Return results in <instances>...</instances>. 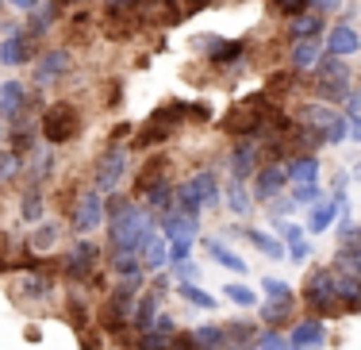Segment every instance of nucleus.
Returning <instances> with one entry per match:
<instances>
[{
  "mask_svg": "<svg viewBox=\"0 0 361 350\" xmlns=\"http://www.w3.org/2000/svg\"><path fill=\"white\" fill-rule=\"evenodd\" d=\"M104 216H111V251L116 254H135L158 235V219L142 204H131L127 196L104 200Z\"/></svg>",
  "mask_w": 361,
  "mask_h": 350,
  "instance_id": "f257e3e1",
  "label": "nucleus"
},
{
  "mask_svg": "<svg viewBox=\"0 0 361 350\" xmlns=\"http://www.w3.org/2000/svg\"><path fill=\"white\" fill-rule=\"evenodd\" d=\"M273 104L265 92H254V97H246L243 104H235L227 116H223V135H231V139H257V135L265 131V119H269Z\"/></svg>",
  "mask_w": 361,
  "mask_h": 350,
  "instance_id": "f03ea898",
  "label": "nucleus"
},
{
  "mask_svg": "<svg viewBox=\"0 0 361 350\" xmlns=\"http://www.w3.org/2000/svg\"><path fill=\"white\" fill-rule=\"evenodd\" d=\"M39 131L47 139V147H66V143H73L81 135V112L73 104H66V100H58V104H50L42 112Z\"/></svg>",
  "mask_w": 361,
  "mask_h": 350,
  "instance_id": "7ed1b4c3",
  "label": "nucleus"
},
{
  "mask_svg": "<svg viewBox=\"0 0 361 350\" xmlns=\"http://www.w3.org/2000/svg\"><path fill=\"white\" fill-rule=\"evenodd\" d=\"M304 304L312 308L319 320L326 315H338V285H334V270H315L312 277L304 281Z\"/></svg>",
  "mask_w": 361,
  "mask_h": 350,
  "instance_id": "20e7f679",
  "label": "nucleus"
},
{
  "mask_svg": "<svg viewBox=\"0 0 361 350\" xmlns=\"http://www.w3.org/2000/svg\"><path fill=\"white\" fill-rule=\"evenodd\" d=\"M97 266H100V246L92 239H77L62 258V277L73 281V285H85V281H92Z\"/></svg>",
  "mask_w": 361,
  "mask_h": 350,
  "instance_id": "39448f33",
  "label": "nucleus"
},
{
  "mask_svg": "<svg viewBox=\"0 0 361 350\" xmlns=\"http://www.w3.org/2000/svg\"><path fill=\"white\" fill-rule=\"evenodd\" d=\"M123 174H127V150L108 147L104 155L97 158V166H92V185H97V193H116L119 181H123Z\"/></svg>",
  "mask_w": 361,
  "mask_h": 350,
  "instance_id": "423d86ee",
  "label": "nucleus"
},
{
  "mask_svg": "<svg viewBox=\"0 0 361 350\" xmlns=\"http://www.w3.org/2000/svg\"><path fill=\"white\" fill-rule=\"evenodd\" d=\"M100 224H104V200H100V193H81L70 204V227L77 235H92Z\"/></svg>",
  "mask_w": 361,
  "mask_h": 350,
  "instance_id": "0eeeda50",
  "label": "nucleus"
},
{
  "mask_svg": "<svg viewBox=\"0 0 361 350\" xmlns=\"http://www.w3.org/2000/svg\"><path fill=\"white\" fill-rule=\"evenodd\" d=\"M338 116H342V112H334V108L323 104V100H315V104H300V108H296V123L304 127V131L319 135V139H326V131L338 123Z\"/></svg>",
  "mask_w": 361,
  "mask_h": 350,
  "instance_id": "6e6552de",
  "label": "nucleus"
},
{
  "mask_svg": "<svg viewBox=\"0 0 361 350\" xmlns=\"http://www.w3.org/2000/svg\"><path fill=\"white\" fill-rule=\"evenodd\" d=\"M326 343V323L319 315H307V320H300L296 327H292L288 335V346L292 350H319Z\"/></svg>",
  "mask_w": 361,
  "mask_h": 350,
  "instance_id": "1a4fd4ad",
  "label": "nucleus"
},
{
  "mask_svg": "<svg viewBox=\"0 0 361 350\" xmlns=\"http://www.w3.org/2000/svg\"><path fill=\"white\" fill-rule=\"evenodd\" d=\"M70 66H73V58H70V50H47L42 54V62L35 66V85L39 89H47V85H54L58 78H66L70 73Z\"/></svg>",
  "mask_w": 361,
  "mask_h": 350,
  "instance_id": "9d476101",
  "label": "nucleus"
},
{
  "mask_svg": "<svg viewBox=\"0 0 361 350\" xmlns=\"http://www.w3.org/2000/svg\"><path fill=\"white\" fill-rule=\"evenodd\" d=\"M166 239H173V243H192L196 231H200V216H188V212H166V216L158 219Z\"/></svg>",
  "mask_w": 361,
  "mask_h": 350,
  "instance_id": "9b49d317",
  "label": "nucleus"
},
{
  "mask_svg": "<svg viewBox=\"0 0 361 350\" xmlns=\"http://www.w3.org/2000/svg\"><path fill=\"white\" fill-rule=\"evenodd\" d=\"M257 158H262V143H254V139L238 143L235 155H231V174H235V181H246V177L257 174Z\"/></svg>",
  "mask_w": 361,
  "mask_h": 350,
  "instance_id": "f8f14e48",
  "label": "nucleus"
},
{
  "mask_svg": "<svg viewBox=\"0 0 361 350\" xmlns=\"http://www.w3.org/2000/svg\"><path fill=\"white\" fill-rule=\"evenodd\" d=\"M23 112H27V85L23 81H4L0 85V116L20 119Z\"/></svg>",
  "mask_w": 361,
  "mask_h": 350,
  "instance_id": "ddd939ff",
  "label": "nucleus"
},
{
  "mask_svg": "<svg viewBox=\"0 0 361 350\" xmlns=\"http://www.w3.org/2000/svg\"><path fill=\"white\" fill-rule=\"evenodd\" d=\"M257 181H254V193L262 196V200H273L281 189L288 185V166H262L257 169Z\"/></svg>",
  "mask_w": 361,
  "mask_h": 350,
  "instance_id": "4468645a",
  "label": "nucleus"
},
{
  "mask_svg": "<svg viewBox=\"0 0 361 350\" xmlns=\"http://www.w3.org/2000/svg\"><path fill=\"white\" fill-rule=\"evenodd\" d=\"M16 296H20V301H31V304H47L50 296H54V281H50L47 273H27V277L16 285Z\"/></svg>",
  "mask_w": 361,
  "mask_h": 350,
  "instance_id": "2eb2a0df",
  "label": "nucleus"
},
{
  "mask_svg": "<svg viewBox=\"0 0 361 350\" xmlns=\"http://www.w3.org/2000/svg\"><path fill=\"white\" fill-rule=\"evenodd\" d=\"M326 50H331L334 58H350V54L361 50V35L350 28V23H334L331 35H326Z\"/></svg>",
  "mask_w": 361,
  "mask_h": 350,
  "instance_id": "dca6fc26",
  "label": "nucleus"
},
{
  "mask_svg": "<svg viewBox=\"0 0 361 350\" xmlns=\"http://www.w3.org/2000/svg\"><path fill=\"white\" fill-rule=\"evenodd\" d=\"M158 308H161V293H158V289L139 296V304H135V315H131V331H135V335H146V331L154 327V320H158Z\"/></svg>",
  "mask_w": 361,
  "mask_h": 350,
  "instance_id": "f3484780",
  "label": "nucleus"
},
{
  "mask_svg": "<svg viewBox=\"0 0 361 350\" xmlns=\"http://www.w3.org/2000/svg\"><path fill=\"white\" fill-rule=\"evenodd\" d=\"M257 335H262V327H257V323H246V320L223 323V339H227V350H250V346L257 343Z\"/></svg>",
  "mask_w": 361,
  "mask_h": 350,
  "instance_id": "a211bd4d",
  "label": "nucleus"
},
{
  "mask_svg": "<svg viewBox=\"0 0 361 350\" xmlns=\"http://www.w3.org/2000/svg\"><path fill=\"white\" fill-rule=\"evenodd\" d=\"M334 285H338V308L357 315L361 312V277H350V273H334Z\"/></svg>",
  "mask_w": 361,
  "mask_h": 350,
  "instance_id": "6ab92c4d",
  "label": "nucleus"
},
{
  "mask_svg": "<svg viewBox=\"0 0 361 350\" xmlns=\"http://www.w3.org/2000/svg\"><path fill=\"white\" fill-rule=\"evenodd\" d=\"M173 189H177L173 181H158L150 193H146V204H142V208L150 212L154 219H161L166 212H173Z\"/></svg>",
  "mask_w": 361,
  "mask_h": 350,
  "instance_id": "aec40b11",
  "label": "nucleus"
},
{
  "mask_svg": "<svg viewBox=\"0 0 361 350\" xmlns=\"http://www.w3.org/2000/svg\"><path fill=\"white\" fill-rule=\"evenodd\" d=\"M342 208H346V196H342V193L334 196V200H323L319 208L312 212V219H307V231H312V235L326 231V227H331L334 219H338V212H342Z\"/></svg>",
  "mask_w": 361,
  "mask_h": 350,
  "instance_id": "412c9836",
  "label": "nucleus"
},
{
  "mask_svg": "<svg viewBox=\"0 0 361 350\" xmlns=\"http://www.w3.org/2000/svg\"><path fill=\"white\" fill-rule=\"evenodd\" d=\"M169 166H173V162H169L166 155H161V158H150V162H146V166L139 169V181H135V189L146 196L158 181H169V177H166V169H169Z\"/></svg>",
  "mask_w": 361,
  "mask_h": 350,
  "instance_id": "4be33fe9",
  "label": "nucleus"
},
{
  "mask_svg": "<svg viewBox=\"0 0 361 350\" xmlns=\"http://www.w3.org/2000/svg\"><path fill=\"white\" fill-rule=\"evenodd\" d=\"M334 273L361 277V239L357 243H338V251H334Z\"/></svg>",
  "mask_w": 361,
  "mask_h": 350,
  "instance_id": "5701e85b",
  "label": "nucleus"
},
{
  "mask_svg": "<svg viewBox=\"0 0 361 350\" xmlns=\"http://www.w3.org/2000/svg\"><path fill=\"white\" fill-rule=\"evenodd\" d=\"M292 308H296V296H281V301H265L262 304V323L277 331L281 323L292 320Z\"/></svg>",
  "mask_w": 361,
  "mask_h": 350,
  "instance_id": "b1692460",
  "label": "nucleus"
},
{
  "mask_svg": "<svg viewBox=\"0 0 361 350\" xmlns=\"http://www.w3.org/2000/svg\"><path fill=\"white\" fill-rule=\"evenodd\" d=\"M192 185H196V196H200V208H216L219 196H223L216 174H212V169H200V174H192Z\"/></svg>",
  "mask_w": 361,
  "mask_h": 350,
  "instance_id": "393cba45",
  "label": "nucleus"
},
{
  "mask_svg": "<svg viewBox=\"0 0 361 350\" xmlns=\"http://www.w3.org/2000/svg\"><path fill=\"white\" fill-rule=\"evenodd\" d=\"M31 58V50H27V35H8L4 42H0V66H23Z\"/></svg>",
  "mask_w": 361,
  "mask_h": 350,
  "instance_id": "a878e982",
  "label": "nucleus"
},
{
  "mask_svg": "<svg viewBox=\"0 0 361 350\" xmlns=\"http://www.w3.org/2000/svg\"><path fill=\"white\" fill-rule=\"evenodd\" d=\"M111 273H116V281H123V285H139L142 262L135 258V254H111Z\"/></svg>",
  "mask_w": 361,
  "mask_h": 350,
  "instance_id": "bb28decb",
  "label": "nucleus"
},
{
  "mask_svg": "<svg viewBox=\"0 0 361 350\" xmlns=\"http://www.w3.org/2000/svg\"><path fill=\"white\" fill-rule=\"evenodd\" d=\"M315 177H319V158L315 155H296L288 166V181L296 185H315Z\"/></svg>",
  "mask_w": 361,
  "mask_h": 350,
  "instance_id": "cd10ccee",
  "label": "nucleus"
},
{
  "mask_svg": "<svg viewBox=\"0 0 361 350\" xmlns=\"http://www.w3.org/2000/svg\"><path fill=\"white\" fill-rule=\"evenodd\" d=\"M208 254H212V262H219L223 270H235V273H246V270H250V266L243 262V254H235L227 243H223V239H208Z\"/></svg>",
  "mask_w": 361,
  "mask_h": 350,
  "instance_id": "c85d7f7f",
  "label": "nucleus"
},
{
  "mask_svg": "<svg viewBox=\"0 0 361 350\" xmlns=\"http://www.w3.org/2000/svg\"><path fill=\"white\" fill-rule=\"evenodd\" d=\"M192 343L200 350H227V339H223V323H200V327L188 331Z\"/></svg>",
  "mask_w": 361,
  "mask_h": 350,
  "instance_id": "c756f323",
  "label": "nucleus"
},
{
  "mask_svg": "<svg viewBox=\"0 0 361 350\" xmlns=\"http://www.w3.org/2000/svg\"><path fill=\"white\" fill-rule=\"evenodd\" d=\"M288 58H292V70H312V66H319V42L315 39L292 42Z\"/></svg>",
  "mask_w": 361,
  "mask_h": 350,
  "instance_id": "7c9ffc66",
  "label": "nucleus"
},
{
  "mask_svg": "<svg viewBox=\"0 0 361 350\" xmlns=\"http://www.w3.org/2000/svg\"><path fill=\"white\" fill-rule=\"evenodd\" d=\"M319 28H323L319 16H315V12H304V16H296V20L288 23V39H292V42L315 39V35H319Z\"/></svg>",
  "mask_w": 361,
  "mask_h": 350,
  "instance_id": "2f4dec72",
  "label": "nucleus"
},
{
  "mask_svg": "<svg viewBox=\"0 0 361 350\" xmlns=\"http://www.w3.org/2000/svg\"><path fill=\"white\" fill-rule=\"evenodd\" d=\"M243 239H246L250 246H257V251H262L265 258H281V254H285V246H281L277 239H273V235H265V231H257V227H246Z\"/></svg>",
  "mask_w": 361,
  "mask_h": 350,
  "instance_id": "473e14b6",
  "label": "nucleus"
},
{
  "mask_svg": "<svg viewBox=\"0 0 361 350\" xmlns=\"http://www.w3.org/2000/svg\"><path fill=\"white\" fill-rule=\"evenodd\" d=\"M285 243H288V258L292 262H304L307 254H312V243L304 239V227H296V224H285Z\"/></svg>",
  "mask_w": 361,
  "mask_h": 350,
  "instance_id": "72a5a7b5",
  "label": "nucleus"
},
{
  "mask_svg": "<svg viewBox=\"0 0 361 350\" xmlns=\"http://www.w3.org/2000/svg\"><path fill=\"white\" fill-rule=\"evenodd\" d=\"M223 200H227V208L235 212V216H246V212L254 208V204H250V193L243 189V181H231L227 189H223Z\"/></svg>",
  "mask_w": 361,
  "mask_h": 350,
  "instance_id": "f704fd0d",
  "label": "nucleus"
},
{
  "mask_svg": "<svg viewBox=\"0 0 361 350\" xmlns=\"http://www.w3.org/2000/svg\"><path fill=\"white\" fill-rule=\"evenodd\" d=\"M142 254H146V270H150V273H158V270H161V266H166V262H169L166 239H161V235H154L150 243L142 246Z\"/></svg>",
  "mask_w": 361,
  "mask_h": 350,
  "instance_id": "c9c22d12",
  "label": "nucleus"
},
{
  "mask_svg": "<svg viewBox=\"0 0 361 350\" xmlns=\"http://www.w3.org/2000/svg\"><path fill=\"white\" fill-rule=\"evenodd\" d=\"M66 315H70V323H73L77 335H81V331L89 327V308H85V296H81V293L66 296Z\"/></svg>",
  "mask_w": 361,
  "mask_h": 350,
  "instance_id": "e433bc0d",
  "label": "nucleus"
},
{
  "mask_svg": "<svg viewBox=\"0 0 361 350\" xmlns=\"http://www.w3.org/2000/svg\"><path fill=\"white\" fill-rule=\"evenodd\" d=\"M20 216L27 219V224H39V219H42V196H39V189H27V193H23Z\"/></svg>",
  "mask_w": 361,
  "mask_h": 350,
  "instance_id": "4c0bfd02",
  "label": "nucleus"
},
{
  "mask_svg": "<svg viewBox=\"0 0 361 350\" xmlns=\"http://www.w3.org/2000/svg\"><path fill=\"white\" fill-rule=\"evenodd\" d=\"M177 293L185 296V301L192 304V308H216V296H212V293H204L200 285H177Z\"/></svg>",
  "mask_w": 361,
  "mask_h": 350,
  "instance_id": "58836bf2",
  "label": "nucleus"
},
{
  "mask_svg": "<svg viewBox=\"0 0 361 350\" xmlns=\"http://www.w3.org/2000/svg\"><path fill=\"white\" fill-rule=\"evenodd\" d=\"M16 174H23V158L16 150H0V185H8Z\"/></svg>",
  "mask_w": 361,
  "mask_h": 350,
  "instance_id": "ea45409f",
  "label": "nucleus"
},
{
  "mask_svg": "<svg viewBox=\"0 0 361 350\" xmlns=\"http://www.w3.org/2000/svg\"><path fill=\"white\" fill-rule=\"evenodd\" d=\"M223 296H227L231 304H238V308H254V304H257V293L250 285H227V289H223Z\"/></svg>",
  "mask_w": 361,
  "mask_h": 350,
  "instance_id": "a19ab883",
  "label": "nucleus"
},
{
  "mask_svg": "<svg viewBox=\"0 0 361 350\" xmlns=\"http://www.w3.org/2000/svg\"><path fill=\"white\" fill-rule=\"evenodd\" d=\"M254 350H292V346H288V339L281 335V331H273V327H262V335H257Z\"/></svg>",
  "mask_w": 361,
  "mask_h": 350,
  "instance_id": "79ce46f5",
  "label": "nucleus"
},
{
  "mask_svg": "<svg viewBox=\"0 0 361 350\" xmlns=\"http://www.w3.org/2000/svg\"><path fill=\"white\" fill-rule=\"evenodd\" d=\"M58 235H62V231H58V224H42L39 231L31 235V246H35V251H50V246L58 243Z\"/></svg>",
  "mask_w": 361,
  "mask_h": 350,
  "instance_id": "37998d69",
  "label": "nucleus"
},
{
  "mask_svg": "<svg viewBox=\"0 0 361 350\" xmlns=\"http://www.w3.org/2000/svg\"><path fill=\"white\" fill-rule=\"evenodd\" d=\"M58 16V0H50L42 12H35V23H31V35H42V31H50V23H54Z\"/></svg>",
  "mask_w": 361,
  "mask_h": 350,
  "instance_id": "c03bdc74",
  "label": "nucleus"
},
{
  "mask_svg": "<svg viewBox=\"0 0 361 350\" xmlns=\"http://www.w3.org/2000/svg\"><path fill=\"white\" fill-rule=\"evenodd\" d=\"M169 343L173 339H166V335H154V331H146V335H139L131 343V350H169Z\"/></svg>",
  "mask_w": 361,
  "mask_h": 350,
  "instance_id": "a18cd8bd",
  "label": "nucleus"
},
{
  "mask_svg": "<svg viewBox=\"0 0 361 350\" xmlns=\"http://www.w3.org/2000/svg\"><path fill=\"white\" fill-rule=\"evenodd\" d=\"M173 273H177V285H196V273H200V270H196L192 258H188V262H177Z\"/></svg>",
  "mask_w": 361,
  "mask_h": 350,
  "instance_id": "49530a36",
  "label": "nucleus"
},
{
  "mask_svg": "<svg viewBox=\"0 0 361 350\" xmlns=\"http://www.w3.org/2000/svg\"><path fill=\"white\" fill-rule=\"evenodd\" d=\"M288 89H292V73H273L269 85H265V97H273V92L281 97V92H288Z\"/></svg>",
  "mask_w": 361,
  "mask_h": 350,
  "instance_id": "de8ad7c7",
  "label": "nucleus"
},
{
  "mask_svg": "<svg viewBox=\"0 0 361 350\" xmlns=\"http://www.w3.org/2000/svg\"><path fill=\"white\" fill-rule=\"evenodd\" d=\"M273 8H277L281 16H292V20H296V16H304L307 0H273Z\"/></svg>",
  "mask_w": 361,
  "mask_h": 350,
  "instance_id": "09e8293b",
  "label": "nucleus"
},
{
  "mask_svg": "<svg viewBox=\"0 0 361 350\" xmlns=\"http://www.w3.org/2000/svg\"><path fill=\"white\" fill-rule=\"evenodd\" d=\"M346 135H350V123H346V116H338V123H334L331 131H326V139H323V143H326V147H338V143L346 139Z\"/></svg>",
  "mask_w": 361,
  "mask_h": 350,
  "instance_id": "8fccbe9b",
  "label": "nucleus"
},
{
  "mask_svg": "<svg viewBox=\"0 0 361 350\" xmlns=\"http://www.w3.org/2000/svg\"><path fill=\"white\" fill-rule=\"evenodd\" d=\"M319 200V189H315V185H296V193H292V204H315Z\"/></svg>",
  "mask_w": 361,
  "mask_h": 350,
  "instance_id": "3c124183",
  "label": "nucleus"
},
{
  "mask_svg": "<svg viewBox=\"0 0 361 350\" xmlns=\"http://www.w3.org/2000/svg\"><path fill=\"white\" fill-rule=\"evenodd\" d=\"M150 331H154V335H166V339H173V335H177V323H173V315H161V312H158V320H154V327H150Z\"/></svg>",
  "mask_w": 361,
  "mask_h": 350,
  "instance_id": "603ef678",
  "label": "nucleus"
},
{
  "mask_svg": "<svg viewBox=\"0 0 361 350\" xmlns=\"http://www.w3.org/2000/svg\"><path fill=\"white\" fill-rule=\"evenodd\" d=\"M77 343H81V350H104V343H100V335L97 331H81V335H77Z\"/></svg>",
  "mask_w": 361,
  "mask_h": 350,
  "instance_id": "864d4df0",
  "label": "nucleus"
},
{
  "mask_svg": "<svg viewBox=\"0 0 361 350\" xmlns=\"http://www.w3.org/2000/svg\"><path fill=\"white\" fill-rule=\"evenodd\" d=\"M188 251H192V243H173L169 246V262H173V266L177 262H188Z\"/></svg>",
  "mask_w": 361,
  "mask_h": 350,
  "instance_id": "5fc2aeb1",
  "label": "nucleus"
},
{
  "mask_svg": "<svg viewBox=\"0 0 361 350\" xmlns=\"http://www.w3.org/2000/svg\"><path fill=\"white\" fill-rule=\"evenodd\" d=\"M188 119H196V123H208V119H212V108H208V104H188Z\"/></svg>",
  "mask_w": 361,
  "mask_h": 350,
  "instance_id": "6e6d98bb",
  "label": "nucleus"
},
{
  "mask_svg": "<svg viewBox=\"0 0 361 350\" xmlns=\"http://www.w3.org/2000/svg\"><path fill=\"white\" fill-rule=\"evenodd\" d=\"M169 350H200V346H196V343H192V335L185 331V335H173V343H169Z\"/></svg>",
  "mask_w": 361,
  "mask_h": 350,
  "instance_id": "4d7b16f0",
  "label": "nucleus"
},
{
  "mask_svg": "<svg viewBox=\"0 0 361 350\" xmlns=\"http://www.w3.org/2000/svg\"><path fill=\"white\" fill-rule=\"evenodd\" d=\"M292 208H296L292 200H273V208H269V219H281V216H288Z\"/></svg>",
  "mask_w": 361,
  "mask_h": 350,
  "instance_id": "13d9d810",
  "label": "nucleus"
},
{
  "mask_svg": "<svg viewBox=\"0 0 361 350\" xmlns=\"http://www.w3.org/2000/svg\"><path fill=\"white\" fill-rule=\"evenodd\" d=\"M350 112H342V116H354V123H361V92H350Z\"/></svg>",
  "mask_w": 361,
  "mask_h": 350,
  "instance_id": "bf43d9fd",
  "label": "nucleus"
},
{
  "mask_svg": "<svg viewBox=\"0 0 361 350\" xmlns=\"http://www.w3.org/2000/svg\"><path fill=\"white\" fill-rule=\"evenodd\" d=\"M307 4H312L315 12H338V8H342V0H307Z\"/></svg>",
  "mask_w": 361,
  "mask_h": 350,
  "instance_id": "052dcab7",
  "label": "nucleus"
},
{
  "mask_svg": "<svg viewBox=\"0 0 361 350\" xmlns=\"http://www.w3.org/2000/svg\"><path fill=\"white\" fill-rule=\"evenodd\" d=\"M139 0H108V12H131Z\"/></svg>",
  "mask_w": 361,
  "mask_h": 350,
  "instance_id": "680f3d73",
  "label": "nucleus"
},
{
  "mask_svg": "<svg viewBox=\"0 0 361 350\" xmlns=\"http://www.w3.org/2000/svg\"><path fill=\"white\" fill-rule=\"evenodd\" d=\"M12 8H20V12H35L39 8V0H8Z\"/></svg>",
  "mask_w": 361,
  "mask_h": 350,
  "instance_id": "e2e57ef3",
  "label": "nucleus"
},
{
  "mask_svg": "<svg viewBox=\"0 0 361 350\" xmlns=\"http://www.w3.org/2000/svg\"><path fill=\"white\" fill-rule=\"evenodd\" d=\"M204 4H208V0H185V12H200Z\"/></svg>",
  "mask_w": 361,
  "mask_h": 350,
  "instance_id": "0e129e2a",
  "label": "nucleus"
},
{
  "mask_svg": "<svg viewBox=\"0 0 361 350\" xmlns=\"http://www.w3.org/2000/svg\"><path fill=\"white\" fill-rule=\"evenodd\" d=\"M354 135H357V139H361V123H354Z\"/></svg>",
  "mask_w": 361,
  "mask_h": 350,
  "instance_id": "69168bd1",
  "label": "nucleus"
},
{
  "mask_svg": "<svg viewBox=\"0 0 361 350\" xmlns=\"http://www.w3.org/2000/svg\"><path fill=\"white\" fill-rule=\"evenodd\" d=\"M0 143H4V127H0Z\"/></svg>",
  "mask_w": 361,
  "mask_h": 350,
  "instance_id": "338daca9",
  "label": "nucleus"
},
{
  "mask_svg": "<svg viewBox=\"0 0 361 350\" xmlns=\"http://www.w3.org/2000/svg\"><path fill=\"white\" fill-rule=\"evenodd\" d=\"M357 177H361V166H357Z\"/></svg>",
  "mask_w": 361,
  "mask_h": 350,
  "instance_id": "774afa93",
  "label": "nucleus"
}]
</instances>
